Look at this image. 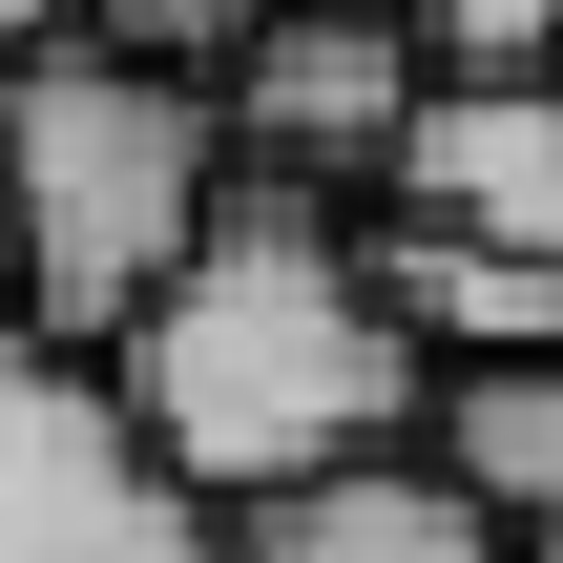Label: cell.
I'll return each instance as SVG.
<instances>
[{
    "instance_id": "4",
    "label": "cell",
    "mask_w": 563,
    "mask_h": 563,
    "mask_svg": "<svg viewBox=\"0 0 563 563\" xmlns=\"http://www.w3.org/2000/svg\"><path fill=\"white\" fill-rule=\"evenodd\" d=\"M418 84H439V63H418L397 0H292V21L230 42V146L292 167V188H376L397 125H418Z\"/></svg>"
},
{
    "instance_id": "7",
    "label": "cell",
    "mask_w": 563,
    "mask_h": 563,
    "mask_svg": "<svg viewBox=\"0 0 563 563\" xmlns=\"http://www.w3.org/2000/svg\"><path fill=\"white\" fill-rule=\"evenodd\" d=\"M355 230H376V292H397V334H418L439 376H481V355H563V251L439 230V209H376V188H355Z\"/></svg>"
},
{
    "instance_id": "10",
    "label": "cell",
    "mask_w": 563,
    "mask_h": 563,
    "mask_svg": "<svg viewBox=\"0 0 563 563\" xmlns=\"http://www.w3.org/2000/svg\"><path fill=\"white\" fill-rule=\"evenodd\" d=\"M21 42H63V0H0V63H21Z\"/></svg>"
},
{
    "instance_id": "9",
    "label": "cell",
    "mask_w": 563,
    "mask_h": 563,
    "mask_svg": "<svg viewBox=\"0 0 563 563\" xmlns=\"http://www.w3.org/2000/svg\"><path fill=\"white\" fill-rule=\"evenodd\" d=\"M439 84H563V0H397Z\"/></svg>"
},
{
    "instance_id": "5",
    "label": "cell",
    "mask_w": 563,
    "mask_h": 563,
    "mask_svg": "<svg viewBox=\"0 0 563 563\" xmlns=\"http://www.w3.org/2000/svg\"><path fill=\"white\" fill-rule=\"evenodd\" d=\"M230 563H522V522L439 460V439H376V460H334V481H292V501H251Z\"/></svg>"
},
{
    "instance_id": "2",
    "label": "cell",
    "mask_w": 563,
    "mask_h": 563,
    "mask_svg": "<svg viewBox=\"0 0 563 563\" xmlns=\"http://www.w3.org/2000/svg\"><path fill=\"white\" fill-rule=\"evenodd\" d=\"M230 84H188V63H125V42H21L0 63V292H21V334L42 355H104L167 272H188V230L230 209Z\"/></svg>"
},
{
    "instance_id": "1",
    "label": "cell",
    "mask_w": 563,
    "mask_h": 563,
    "mask_svg": "<svg viewBox=\"0 0 563 563\" xmlns=\"http://www.w3.org/2000/svg\"><path fill=\"white\" fill-rule=\"evenodd\" d=\"M84 376L125 397V439H146L209 522H251V501H292V481H334V460H376V439L439 418V355H418L397 292H376L355 188H292V167H230V209L188 230V272H167Z\"/></svg>"
},
{
    "instance_id": "13",
    "label": "cell",
    "mask_w": 563,
    "mask_h": 563,
    "mask_svg": "<svg viewBox=\"0 0 563 563\" xmlns=\"http://www.w3.org/2000/svg\"><path fill=\"white\" fill-rule=\"evenodd\" d=\"M0 334H21V292H0Z\"/></svg>"
},
{
    "instance_id": "8",
    "label": "cell",
    "mask_w": 563,
    "mask_h": 563,
    "mask_svg": "<svg viewBox=\"0 0 563 563\" xmlns=\"http://www.w3.org/2000/svg\"><path fill=\"white\" fill-rule=\"evenodd\" d=\"M418 439H439L522 543L563 522V355H481V376H439V418H418Z\"/></svg>"
},
{
    "instance_id": "12",
    "label": "cell",
    "mask_w": 563,
    "mask_h": 563,
    "mask_svg": "<svg viewBox=\"0 0 563 563\" xmlns=\"http://www.w3.org/2000/svg\"><path fill=\"white\" fill-rule=\"evenodd\" d=\"M251 21H292V0H251Z\"/></svg>"
},
{
    "instance_id": "3",
    "label": "cell",
    "mask_w": 563,
    "mask_h": 563,
    "mask_svg": "<svg viewBox=\"0 0 563 563\" xmlns=\"http://www.w3.org/2000/svg\"><path fill=\"white\" fill-rule=\"evenodd\" d=\"M0 563H230V522L125 439L84 355L0 334Z\"/></svg>"
},
{
    "instance_id": "6",
    "label": "cell",
    "mask_w": 563,
    "mask_h": 563,
    "mask_svg": "<svg viewBox=\"0 0 563 563\" xmlns=\"http://www.w3.org/2000/svg\"><path fill=\"white\" fill-rule=\"evenodd\" d=\"M376 209H439V230H501V251H563V84H418Z\"/></svg>"
},
{
    "instance_id": "11",
    "label": "cell",
    "mask_w": 563,
    "mask_h": 563,
    "mask_svg": "<svg viewBox=\"0 0 563 563\" xmlns=\"http://www.w3.org/2000/svg\"><path fill=\"white\" fill-rule=\"evenodd\" d=\"M522 563H563V522H543V543H522Z\"/></svg>"
}]
</instances>
